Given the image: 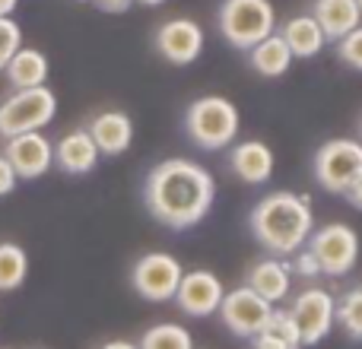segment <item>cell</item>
<instances>
[{
	"label": "cell",
	"instance_id": "obj_3",
	"mask_svg": "<svg viewBox=\"0 0 362 349\" xmlns=\"http://www.w3.org/2000/svg\"><path fill=\"white\" fill-rule=\"evenodd\" d=\"M238 127H242L238 108L226 95H200L185 112L187 137L194 140V146H200L206 153L229 150L238 137Z\"/></svg>",
	"mask_w": 362,
	"mask_h": 349
},
{
	"label": "cell",
	"instance_id": "obj_32",
	"mask_svg": "<svg viewBox=\"0 0 362 349\" xmlns=\"http://www.w3.org/2000/svg\"><path fill=\"white\" fill-rule=\"evenodd\" d=\"M344 197L350 200V203L356 206V210H362V178H356V181H353V187H350V191L344 194Z\"/></svg>",
	"mask_w": 362,
	"mask_h": 349
},
{
	"label": "cell",
	"instance_id": "obj_26",
	"mask_svg": "<svg viewBox=\"0 0 362 349\" xmlns=\"http://www.w3.org/2000/svg\"><path fill=\"white\" fill-rule=\"evenodd\" d=\"M23 48V29L13 16H0V73L6 70V64L13 61V54Z\"/></svg>",
	"mask_w": 362,
	"mask_h": 349
},
{
	"label": "cell",
	"instance_id": "obj_9",
	"mask_svg": "<svg viewBox=\"0 0 362 349\" xmlns=\"http://www.w3.org/2000/svg\"><path fill=\"white\" fill-rule=\"evenodd\" d=\"M216 314L223 318L229 333H235V337H242V340H255L257 333L267 327L270 314H274V302H267L264 295H257L255 289H248V286H238L223 295Z\"/></svg>",
	"mask_w": 362,
	"mask_h": 349
},
{
	"label": "cell",
	"instance_id": "obj_22",
	"mask_svg": "<svg viewBox=\"0 0 362 349\" xmlns=\"http://www.w3.org/2000/svg\"><path fill=\"white\" fill-rule=\"evenodd\" d=\"M29 276V254L16 242H0V292L19 289Z\"/></svg>",
	"mask_w": 362,
	"mask_h": 349
},
{
	"label": "cell",
	"instance_id": "obj_24",
	"mask_svg": "<svg viewBox=\"0 0 362 349\" xmlns=\"http://www.w3.org/2000/svg\"><path fill=\"white\" fill-rule=\"evenodd\" d=\"M337 324L346 331V337L362 343V286L346 289L337 299Z\"/></svg>",
	"mask_w": 362,
	"mask_h": 349
},
{
	"label": "cell",
	"instance_id": "obj_8",
	"mask_svg": "<svg viewBox=\"0 0 362 349\" xmlns=\"http://www.w3.org/2000/svg\"><path fill=\"white\" fill-rule=\"evenodd\" d=\"M181 276H185L181 261L165 254V251H150V254L140 257L131 270L134 289H137V295L146 302H172L178 292Z\"/></svg>",
	"mask_w": 362,
	"mask_h": 349
},
{
	"label": "cell",
	"instance_id": "obj_25",
	"mask_svg": "<svg viewBox=\"0 0 362 349\" xmlns=\"http://www.w3.org/2000/svg\"><path fill=\"white\" fill-rule=\"evenodd\" d=\"M261 333H267V337H274L276 343H283L286 349H302V333H299V324L293 321V314L289 312H280V308H274V314H270L267 327H264Z\"/></svg>",
	"mask_w": 362,
	"mask_h": 349
},
{
	"label": "cell",
	"instance_id": "obj_28",
	"mask_svg": "<svg viewBox=\"0 0 362 349\" xmlns=\"http://www.w3.org/2000/svg\"><path fill=\"white\" fill-rule=\"evenodd\" d=\"M293 257V264H289V273H299V276H305V280H312V276H321V267H318V257L312 254V248L308 244H302L296 254H289Z\"/></svg>",
	"mask_w": 362,
	"mask_h": 349
},
{
	"label": "cell",
	"instance_id": "obj_14",
	"mask_svg": "<svg viewBox=\"0 0 362 349\" xmlns=\"http://www.w3.org/2000/svg\"><path fill=\"white\" fill-rule=\"evenodd\" d=\"M229 169L238 181L261 187L274 178V150L261 140H242L229 150Z\"/></svg>",
	"mask_w": 362,
	"mask_h": 349
},
{
	"label": "cell",
	"instance_id": "obj_2",
	"mask_svg": "<svg viewBox=\"0 0 362 349\" xmlns=\"http://www.w3.org/2000/svg\"><path fill=\"white\" fill-rule=\"evenodd\" d=\"M248 229L264 251L274 257H289L308 242L315 229L312 200L293 191H270L255 203Z\"/></svg>",
	"mask_w": 362,
	"mask_h": 349
},
{
	"label": "cell",
	"instance_id": "obj_13",
	"mask_svg": "<svg viewBox=\"0 0 362 349\" xmlns=\"http://www.w3.org/2000/svg\"><path fill=\"white\" fill-rule=\"evenodd\" d=\"M223 295H226L223 280L213 270H185L175 302L187 318H210V314L219 312Z\"/></svg>",
	"mask_w": 362,
	"mask_h": 349
},
{
	"label": "cell",
	"instance_id": "obj_10",
	"mask_svg": "<svg viewBox=\"0 0 362 349\" xmlns=\"http://www.w3.org/2000/svg\"><path fill=\"white\" fill-rule=\"evenodd\" d=\"M289 314L299 324L302 346H318L337 324V299L327 289H302L289 305Z\"/></svg>",
	"mask_w": 362,
	"mask_h": 349
},
{
	"label": "cell",
	"instance_id": "obj_17",
	"mask_svg": "<svg viewBox=\"0 0 362 349\" xmlns=\"http://www.w3.org/2000/svg\"><path fill=\"white\" fill-rule=\"evenodd\" d=\"M312 16L318 19L325 38L334 45L344 35H350L356 25H362V10L356 0H315Z\"/></svg>",
	"mask_w": 362,
	"mask_h": 349
},
{
	"label": "cell",
	"instance_id": "obj_1",
	"mask_svg": "<svg viewBox=\"0 0 362 349\" xmlns=\"http://www.w3.org/2000/svg\"><path fill=\"white\" fill-rule=\"evenodd\" d=\"M216 200V181L200 162L165 159L146 174L144 203L156 223L165 229H194L204 223Z\"/></svg>",
	"mask_w": 362,
	"mask_h": 349
},
{
	"label": "cell",
	"instance_id": "obj_15",
	"mask_svg": "<svg viewBox=\"0 0 362 349\" xmlns=\"http://www.w3.org/2000/svg\"><path fill=\"white\" fill-rule=\"evenodd\" d=\"M89 137L95 140L102 156H121L134 143V121L124 112H99L86 124Z\"/></svg>",
	"mask_w": 362,
	"mask_h": 349
},
{
	"label": "cell",
	"instance_id": "obj_36",
	"mask_svg": "<svg viewBox=\"0 0 362 349\" xmlns=\"http://www.w3.org/2000/svg\"><path fill=\"white\" fill-rule=\"evenodd\" d=\"M356 4H359V10H362V0H356Z\"/></svg>",
	"mask_w": 362,
	"mask_h": 349
},
{
	"label": "cell",
	"instance_id": "obj_12",
	"mask_svg": "<svg viewBox=\"0 0 362 349\" xmlns=\"http://www.w3.org/2000/svg\"><path fill=\"white\" fill-rule=\"evenodd\" d=\"M4 156L10 159L19 181H35L54 165V143L42 131L16 134V137H6Z\"/></svg>",
	"mask_w": 362,
	"mask_h": 349
},
{
	"label": "cell",
	"instance_id": "obj_27",
	"mask_svg": "<svg viewBox=\"0 0 362 349\" xmlns=\"http://www.w3.org/2000/svg\"><path fill=\"white\" fill-rule=\"evenodd\" d=\"M337 57L346 64V67H353L362 73V25H356L350 35H344L337 42Z\"/></svg>",
	"mask_w": 362,
	"mask_h": 349
},
{
	"label": "cell",
	"instance_id": "obj_35",
	"mask_svg": "<svg viewBox=\"0 0 362 349\" xmlns=\"http://www.w3.org/2000/svg\"><path fill=\"white\" fill-rule=\"evenodd\" d=\"M137 4H144V6H163L165 0H137Z\"/></svg>",
	"mask_w": 362,
	"mask_h": 349
},
{
	"label": "cell",
	"instance_id": "obj_18",
	"mask_svg": "<svg viewBox=\"0 0 362 349\" xmlns=\"http://www.w3.org/2000/svg\"><path fill=\"white\" fill-rule=\"evenodd\" d=\"M276 35L286 42V48L293 51V57H302V61L321 54V51H325V45H327L325 32H321L318 19H315L312 13H302V16L286 19V23L280 25V32H276Z\"/></svg>",
	"mask_w": 362,
	"mask_h": 349
},
{
	"label": "cell",
	"instance_id": "obj_34",
	"mask_svg": "<svg viewBox=\"0 0 362 349\" xmlns=\"http://www.w3.org/2000/svg\"><path fill=\"white\" fill-rule=\"evenodd\" d=\"M16 4H19V0H0V16H13Z\"/></svg>",
	"mask_w": 362,
	"mask_h": 349
},
{
	"label": "cell",
	"instance_id": "obj_20",
	"mask_svg": "<svg viewBox=\"0 0 362 349\" xmlns=\"http://www.w3.org/2000/svg\"><path fill=\"white\" fill-rule=\"evenodd\" d=\"M6 83L13 89H32V86H45L48 83V57L38 48H19L13 54V61L6 64Z\"/></svg>",
	"mask_w": 362,
	"mask_h": 349
},
{
	"label": "cell",
	"instance_id": "obj_7",
	"mask_svg": "<svg viewBox=\"0 0 362 349\" xmlns=\"http://www.w3.org/2000/svg\"><path fill=\"white\" fill-rule=\"evenodd\" d=\"M308 248L318 257V267L325 276H346L359 261V235L353 225L346 223H327L312 229L308 235Z\"/></svg>",
	"mask_w": 362,
	"mask_h": 349
},
{
	"label": "cell",
	"instance_id": "obj_23",
	"mask_svg": "<svg viewBox=\"0 0 362 349\" xmlns=\"http://www.w3.org/2000/svg\"><path fill=\"white\" fill-rule=\"evenodd\" d=\"M137 346L140 349H194V337L187 327L175 324V321H163V324H153L140 337Z\"/></svg>",
	"mask_w": 362,
	"mask_h": 349
},
{
	"label": "cell",
	"instance_id": "obj_29",
	"mask_svg": "<svg viewBox=\"0 0 362 349\" xmlns=\"http://www.w3.org/2000/svg\"><path fill=\"white\" fill-rule=\"evenodd\" d=\"M16 184H19V174L13 172L10 159L0 153V197H10V194L16 191Z\"/></svg>",
	"mask_w": 362,
	"mask_h": 349
},
{
	"label": "cell",
	"instance_id": "obj_30",
	"mask_svg": "<svg viewBox=\"0 0 362 349\" xmlns=\"http://www.w3.org/2000/svg\"><path fill=\"white\" fill-rule=\"evenodd\" d=\"M89 4H95L105 13H127L134 6V0H89Z\"/></svg>",
	"mask_w": 362,
	"mask_h": 349
},
{
	"label": "cell",
	"instance_id": "obj_6",
	"mask_svg": "<svg viewBox=\"0 0 362 349\" xmlns=\"http://www.w3.org/2000/svg\"><path fill=\"white\" fill-rule=\"evenodd\" d=\"M315 181L327 194H346L362 178V140H327L318 146L312 162Z\"/></svg>",
	"mask_w": 362,
	"mask_h": 349
},
{
	"label": "cell",
	"instance_id": "obj_16",
	"mask_svg": "<svg viewBox=\"0 0 362 349\" xmlns=\"http://www.w3.org/2000/svg\"><path fill=\"white\" fill-rule=\"evenodd\" d=\"M99 146L89 137L86 127H76L67 137H61V143L54 146V165L67 174H86L99 165Z\"/></svg>",
	"mask_w": 362,
	"mask_h": 349
},
{
	"label": "cell",
	"instance_id": "obj_21",
	"mask_svg": "<svg viewBox=\"0 0 362 349\" xmlns=\"http://www.w3.org/2000/svg\"><path fill=\"white\" fill-rule=\"evenodd\" d=\"M248 64L255 73H261L264 80H276V76H283L289 70V64H293V51L286 48V42H283L280 35H267L264 42H257L255 48L248 51Z\"/></svg>",
	"mask_w": 362,
	"mask_h": 349
},
{
	"label": "cell",
	"instance_id": "obj_31",
	"mask_svg": "<svg viewBox=\"0 0 362 349\" xmlns=\"http://www.w3.org/2000/svg\"><path fill=\"white\" fill-rule=\"evenodd\" d=\"M251 349H286L283 343H276L274 337H267V333H257L255 340H251Z\"/></svg>",
	"mask_w": 362,
	"mask_h": 349
},
{
	"label": "cell",
	"instance_id": "obj_4",
	"mask_svg": "<svg viewBox=\"0 0 362 349\" xmlns=\"http://www.w3.org/2000/svg\"><path fill=\"white\" fill-rule=\"evenodd\" d=\"M219 35L238 51H251L276 32V10L270 0H223L216 13Z\"/></svg>",
	"mask_w": 362,
	"mask_h": 349
},
{
	"label": "cell",
	"instance_id": "obj_5",
	"mask_svg": "<svg viewBox=\"0 0 362 349\" xmlns=\"http://www.w3.org/2000/svg\"><path fill=\"white\" fill-rule=\"evenodd\" d=\"M57 114V95L48 86L13 89L0 102V137H16V134L42 131Z\"/></svg>",
	"mask_w": 362,
	"mask_h": 349
},
{
	"label": "cell",
	"instance_id": "obj_11",
	"mask_svg": "<svg viewBox=\"0 0 362 349\" xmlns=\"http://www.w3.org/2000/svg\"><path fill=\"white\" fill-rule=\"evenodd\" d=\"M156 51L175 67H187L194 64L200 54H204V29H200L194 19L187 16H175L165 19L156 29Z\"/></svg>",
	"mask_w": 362,
	"mask_h": 349
},
{
	"label": "cell",
	"instance_id": "obj_37",
	"mask_svg": "<svg viewBox=\"0 0 362 349\" xmlns=\"http://www.w3.org/2000/svg\"><path fill=\"white\" fill-rule=\"evenodd\" d=\"M359 134H362V124H359Z\"/></svg>",
	"mask_w": 362,
	"mask_h": 349
},
{
	"label": "cell",
	"instance_id": "obj_19",
	"mask_svg": "<svg viewBox=\"0 0 362 349\" xmlns=\"http://www.w3.org/2000/svg\"><path fill=\"white\" fill-rule=\"evenodd\" d=\"M245 286L276 305L289 295V264H283L280 257H264L251 264V270L245 273Z\"/></svg>",
	"mask_w": 362,
	"mask_h": 349
},
{
	"label": "cell",
	"instance_id": "obj_33",
	"mask_svg": "<svg viewBox=\"0 0 362 349\" xmlns=\"http://www.w3.org/2000/svg\"><path fill=\"white\" fill-rule=\"evenodd\" d=\"M99 349H140V346L131 343V340H108V343H102Z\"/></svg>",
	"mask_w": 362,
	"mask_h": 349
}]
</instances>
